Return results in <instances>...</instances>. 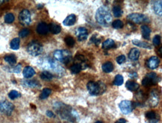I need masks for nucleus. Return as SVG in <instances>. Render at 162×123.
Segmentation results:
<instances>
[{"instance_id": "79ce46f5", "label": "nucleus", "mask_w": 162, "mask_h": 123, "mask_svg": "<svg viewBox=\"0 0 162 123\" xmlns=\"http://www.w3.org/2000/svg\"><path fill=\"white\" fill-rule=\"evenodd\" d=\"M13 72H15V73H20V71H21V64H18L16 65L14 68L12 69Z\"/></svg>"}, {"instance_id": "f3484780", "label": "nucleus", "mask_w": 162, "mask_h": 123, "mask_svg": "<svg viewBox=\"0 0 162 123\" xmlns=\"http://www.w3.org/2000/svg\"><path fill=\"white\" fill-rule=\"evenodd\" d=\"M76 21V16L75 14H70L66 17V19L63 21V24L66 26H71L75 24Z\"/></svg>"}, {"instance_id": "bb28decb", "label": "nucleus", "mask_w": 162, "mask_h": 123, "mask_svg": "<svg viewBox=\"0 0 162 123\" xmlns=\"http://www.w3.org/2000/svg\"><path fill=\"white\" fill-rule=\"evenodd\" d=\"M102 69L103 72H106V73H109V72H111L114 69V65L111 62H106V63H103L102 66Z\"/></svg>"}, {"instance_id": "a18cd8bd", "label": "nucleus", "mask_w": 162, "mask_h": 123, "mask_svg": "<svg viewBox=\"0 0 162 123\" xmlns=\"http://www.w3.org/2000/svg\"><path fill=\"white\" fill-rule=\"evenodd\" d=\"M43 5H38V8H43Z\"/></svg>"}, {"instance_id": "412c9836", "label": "nucleus", "mask_w": 162, "mask_h": 123, "mask_svg": "<svg viewBox=\"0 0 162 123\" xmlns=\"http://www.w3.org/2000/svg\"><path fill=\"white\" fill-rule=\"evenodd\" d=\"M132 43H133L135 46H138V47L143 48V49H151L152 48L150 43H148L146 42H143V41H138V40H136V39L132 41Z\"/></svg>"}, {"instance_id": "a878e982", "label": "nucleus", "mask_w": 162, "mask_h": 123, "mask_svg": "<svg viewBox=\"0 0 162 123\" xmlns=\"http://www.w3.org/2000/svg\"><path fill=\"white\" fill-rule=\"evenodd\" d=\"M116 46L115 42L112 39H107L102 43V48L105 49H110Z\"/></svg>"}, {"instance_id": "7c9ffc66", "label": "nucleus", "mask_w": 162, "mask_h": 123, "mask_svg": "<svg viewBox=\"0 0 162 123\" xmlns=\"http://www.w3.org/2000/svg\"><path fill=\"white\" fill-rule=\"evenodd\" d=\"M82 69V65L80 63H75L70 67V71L72 73L77 74Z\"/></svg>"}, {"instance_id": "20e7f679", "label": "nucleus", "mask_w": 162, "mask_h": 123, "mask_svg": "<svg viewBox=\"0 0 162 123\" xmlns=\"http://www.w3.org/2000/svg\"><path fill=\"white\" fill-rule=\"evenodd\" d=\"M56 110V111L58 112V114L64 119H67V120H70V119H74L75 116L73 114V112L69 111V107H64V104L60 102L55 103V107H54Z\"/></svg>"}, {"instance_id": "c756f323", "label": "nucleus", "mask_w": 162, "mask_h": 123, "mask_svg": "<svg viewBox=\"0 0 162 123\" xmlns=\"http://www.w3.org/2000/svg\"><path fill=\"white\" fill-rule=\"evenodd\" d=\"M5 60L10 65H14L16 62V58L14 55H8L4 58Z\"/></svg>"}, {"instance_id": "1a4fd4ad", "label": "nucleus", "mask_w": 162, "mask_h": 123, "mask_svg": "<svg viewBox=\"0 0 162 123\" xmlns=\"http://www.w3.org/2000/svg\"><path fill=\"white\" fill-rule=\"evenodd\" d=\"M19 20L23 25H29L32 23V16L29 10L24 9L19 14Z\"/></svg>"}, {"instance_id": "dca6fc26", "label": "nucleus", "mask_w": 162, "mask_h": 123, "mask_svg": "<svg viewBox=\"0 0 162 123\" xmlns=\"http://www.w3.org/2000/svg\"><path fill=\"white\" fill-rule=\"evenodd\" d=\"M145 116L150 123H157L159 121V116L155 111H149L146 113Z\"/></svg>"}, {"instance_id": "aec40b11", "label": "nucleus", "mask_w": 162, "mask_h": 123, "mask_svg": "<svg viewBox=\"0 0 162 123\" xmlns=\"http://www.w3.org/2000/svg\"><path fill=\"white\" fill-rule=\"evenodd\" d=\"M23 76L25 78H32L35 75V71L32 67H25L23 69Z\"/></svg>"}, {"instance_id": "c85d7f7f", "label": "nucleus", "mask_w": 162, "mask_h": 123, "mask_svg": "<svg viewBox=\"0 0 162 123\" xmlns=\"http://www.w3.org/2000/svg\"><path fill=\"white\" fill-rule=\"evenodd\" d=\"M41 78L45 81H50L53 78V75L49 71H43L41 73Z\"/></svg>"}, {"instance_id": "4be33fe9", "label": "nucleus", "mask_w": 162, "mask_h": 123, "mask_svg": "<svg viewBox=\"0 0 162 123\" xmlns=\"http://www.w3.org/2000/svg\"><path fill=\"white\" fill-rule=\"evenodd\" d=\"M141 33H142L143 37L146 40H150V34H151V29L150 27L147 25H142L141 26Z\"/></svg>"}, {"instance_id": "c9c22d12", "label": "nucleus", "mask_w": 162, "mask_h": 123, "mask_svg": "<svg viewBox=\"0 0 162 123\" xmlns=\"http://www.w3.org/2000/svg\"><path fill=\"white\" fill-rule=\"evenodd\" d=\"M21 96V94H20L19 92H17L16 90H11L10 93H8V97L11 98V100H14V99H16L17 98H20Z\"/></svg>"}, {"instance_id": "9d476101", "label": "nucleus", "mask_w": 162, "mask_h": 123, "mask_svg": "<svg viewBox=\"0 0 162 123\" xmlns=\"http://www.w3.org/2000/svg\"><path fill=\"white\" fill-rule=\"evenodd\" d=\"M147 19V16L142 14H138V13L131 14L127 16V19L128 21L132 22L133 23H136V24H140L143 22H146Z\"/></svg>"}, {"instance_id": "39448f33", "label": "nucleus", "mask_w": 162, "mask_h": 123, "mask_svg": "<svg viewBox=\"0 0 162 123\" xmlns=\"http://www.w3.org/2000/svg\"><path fill=\"white\" fill-rule=\"evenodd\" d=\"M53 55L55 60L61 62V63H65V64L69 62L72 58L71 53L67 50H65V49H64V50H56V51L54 52Z\"/></svg>"}, {"instance_id": "37998d69", "label": "nucleus", "mask_w": 162, "mask_h": 123, "mask_svg": "<svg viewBox=\"0 0 162 123\" xmlns=\"http://www.w3.org/2000/svg\"><path fill=\"white\" fill-rule=\"evenodd\" d=\"M46 116L51 118V117H54V116H55V115H54V113L52 112V111H46Z\"/></svg>"}, {"instance_id": "9b49d317", "label": "nucleus", "mask_w": 162, "mask_h": 123, "mask_svg": "<svg viewBox=\"0 0 162 123\" xmlns=\"http://www.w3.org/2000/svg\"><path fill=\"white\" fill-rule=\"evenodd\" d=\"M158 82V76L155 72H150L146 75V77L143 79L142 85L144 87H150L155 85Z\"/></svg>"}, {"instance_id": "cd10ccee", "label": "nucleus", "mask_w": 162, "mask_h": 123, "mask_svg": "<svg viewBox=\"0 0 162 123\" xmlns=\"http://www.w3.org/2000/svg\"><path fill=\"white\" fill-rule=\"evenodd\" d=\"M20 38L16 37V38L13 39L12 41H11V43H10V46H11V49L13 50H17L20 48Z\"/></svg>"}, {"instance_id": "7ed1b4c3", "label": "nucleus", "mask_w": 162, "mask_h": 123, "mask_svg": "<svg viewBox=\"0 0 162 123\" xmlns=\"http://www.w3.org/2000/svg\"><path fill=\"white\" fill-rule=\"evenodd\" d=\"M87 89L90 94L92 96H99L102 94L105 91L106 87L101 81H99V82L90 81L87 83Z\"/></svg>"}, {"instance_id": "0eeeda50", "label": "nucleus", "mask_w": 162, "mask_h": 123, "mask_svg": "<svg viewBox=\"0 0 162 123\" xmlns=\"http://www.w3.org/2000/svg\"><path fill=\"white\" fill-rule=\"evenodd\" d=\"M14 110V105L10 102L3 100L0 102V112L4 114L10 116Z\"/></svg>"}, {"instance_id": "4468645a", "label": "nucleus", "mask_w": 162, "mask_h": 123, "mask_svg": "<svg viewBox=\"0 0 162 123\" xmlns=\"http://www.w3.org/2000/svg\"><path fill=\"white\" fill-rule=\"evenodd\" d=\"M148 102L150 107H155L158 105L159 102V97L158 93L155 91H152L150 93V98L148 99Z\"/></svg>"}, {"instance_id": "c03bdc74", "label": "nucleus", "mask_w": 162, "mask_h": 123, "mask_svg": "<svg viewBox=\"0 0 162 123\" xmlns=\"http://www.w3.org/2000/svg\"><path fill=\"white\" fill-rule=\"evenodd\" d=\"M115 123H126V120H125V119H123V118H121V119L118 120Z\"/></svg>"}, {"instance_id": "6ab92c4d", "label": "nucleus", "mask_w": 162, "mask_h": 123, "mask_svg": "<svg viewBox=\"0 0 162 123\" xmlns=\"http://www.w3.org/2000/svg\"><path fill=\"white\" fill-rule=\"evenodd\" d=\"M22 82H23L22 84L25 87H27L37 88L41 87L39 82L38 81H36V80H25V81H23Z\"/></svg>"}, {"instance_id": "ea45409f", "label": "nucleus", "mask_w": 162, "mask_h": 123, "mask_svg": "<svg viewBox=\"0 0 162 123\" xmlns=\"http://www.w3.org/2000/svg\"><path fill=\"white\" fill-rule=\"evenodd\" d=\"M152 42H153V44L155 45V46H159L161 43V36L159 35V34L155 35V37H153Z\"/></svg>"}, {"instance_id": "a211bd4d", "label": "nucleus", "mask_w": 162, "mask_h": 123, "mask_svg": "<svg viewBox=\"0 0 162 123\" xmlns=\"http://www.w3.org/2000/svg\"><path fill=\"white\" fill-rule=\"evenodd\" d=\"M140 50L137 48H133L130 50L129 53H128V58L131 60H137V59L140 57Z\"/></svg>"}, {"instance_id": "de8ad7c7", "label": "nucleus", "mask_w": 162, "mask_h": 123, "mask_svg": "<svg viewBox=\"0 0 162 123\" xmlns=\"http://www.w3.org/2000/svg\"><path fill=\"white\" fill-rule=\"evenodd\" d=\"M3 2H5V1H0V4L3 3Z\"/></svg>"}, {"instance_id": "e433bc0d", "label": "nucleus", "mask_w": 162, "mask_h": 123, "mask_svg": "<svg viewBox=\"0 0 162 123\" xmlns=\"http://www.w3.org/2000/svg\"><path fill=\"white\" fill-rule=\"evenodd\" d=\"M123 83V77L121 75H117L115 77V79L114 81V85L117 86H120Z\"/></svg>"}, {"instance_id": "473e14b6", "label": "nucleus", "mask_w": 162, "mask_h": 123, "mask_svg": "<svg viewBox=\"0 0 162 123\" xmlns=\"http://www.w3.org/2000/svg\"><path fill=\"white\" fill-rule=\"evenodd\" d=\"M64 42L66 43V45L69 47H73L74 45H75V39L73 38L71 36H67L65 38H64Z\"/></svg>"}, {"instance_id": "ddd939ff", "label": "nucleus", "mask_w": 162, "mask_h": 123, "mask_svg": "<svg viewBox=\"0 0 162 123\" xmlns=\"http://www.w3.org/2000/svg\"><path fill=\"white\" fill-rule=\"evenodd\" d=\"M159 63H160V60L159 58L156 56H152L146 62V67L150 68V69H155L159 67Z\"/></svg>"}, {"instance_id": "5701e85b", "label": "nucleus", "mask_w": 162, "mask_h": 123, "mask_svg": "<svg viewBox=\"0 0 162 123\" xmlns=\"http://www.w3.org/2000/svg\"><path fill=\"white\" fill-rule=\"evenodd\" d=\"M49 30L54 34H58L61 32V27L56 23H50L49 25Z\"/></svg>"}, {"instance_id": "72a5a7b5", "label": "nucleus", "mask_w": 162, "mask_h": 123, "mask_svg": "<svg viewBox=\"0 0 162 123\" xmlns=\"http://www.w3.org/2000/svg\"><path fill=\"white\" fill-rule=\"evenodd\" d=\"M112 11L115 17H120L123 15V10H122V8L119 6H114L113 8Z\"/></svg>"}, {"instance_id": "b1692460", "label": "nucleus", "mask_w": 162, "mask_h": 123, "mask_svg": "<svg viewBox=\"0 0 162 123\" xmlns=\"http://www.w3.org/2000/svg\"><path fill=\"white\" fill-rule=\"evenodd\" d=\"M126 87L128 89V90H131V91H136L139 89V85L137 83L135 82V81H127L126 84Z\"/></svg>"}, {"instance_id": "f8f14e48", "label": "nucleus", "mask_w": 162, "mask_h": 123, "mask_svg": "<svg viewBox=\"0 0 162 123\" xmlns=\"http://www.w3.org/2000/svg\"><path fill=\"white\" fill-rule=\"evenodd\" d=\"M75 34L76 36L79 41H86L87 38V36H88L87 30L85 28H84V27H79V28H76Z\"/></svg>"}, {"instance_id": "6e6552de", "label": "nucleus", "mask_w": 162, "mask_h": 123, "mask_svg": "<svg viewBox=\"0 0 162 123\" xmlns=\"http://www.w3.org/2000/svg\"><path fill=\"white\" fill-rule=\"evenodd\" d=\"M134 104L131 101L123 100L119 102V108L123 114H128L134 109Z\"/></svg>"}, {"instance_id": "2f4dec72", "label": "nucleus", "mask_w": 162, "mask_h": 123, "mask_svg": "<svg viewBox=\"0 0 162 123\" xmlns=\"http://www.w3.org/2000/svg\"><path fill=\"white\" fill-rule=\"evenodd\" d=\"M51 93H52V90H50L49 88H45L41 92V95H40V98L41 99H46L49 96Z\"/></svg>"}, {"instance_id": "423d86ee", "label": "nucleus", "mask_w": 162, "mask_h": 123, "mask_svg": "<svg viewBox=\"0 0 162 123\" xmlns=\"http://www.w3.org/2000/svg\"><path fill=\"white\" fill-rule=\"evenodd\" d=\"M43 46L38 42H32L27 47V52L33 57H37L43 52Z\"/></svg>"}, {"instance_id": "4c0bfd02", "label": "nucleus", "mask_w": 162, "mask_h": 123, "mask_svg": "<svg viewBox=\"0 0 162 123\" xmlns=\"http://www.w3.org/2000/svg\"><path fill=\"white\" fill-rule=\"evenodd\" d=\"M112 26L113 28H116V29H119V28H122L123 27V23L121 20L116 19L112 23Z\"/></svg>"}, {"instance_id": "f03ea898", "label": "nucleus", "mask_w": 162, "mask_h": 123, "mask_svg": "<svg viewBox=\"0 0 162 123\" xmlns=\"http://www.w3.org/2000/svg\"><path fill=\"white\" fill-rule=\"evenodd\" d=\"M39 65L42 68L46 69L47 70H52L58 74H63L64 72V68L51 58H41L39 61Z\"/></svg>"}, {"instance_id": "58836bf2", "label": "nucleus", "mask_w": 162, "mask_h": 123, "mask_svg": "<svg viewBox=\"0 0 162 123\" xmlns=\"http://www.w3.org/2000/svg\"><path fill=\"white\" fill-rule=\"evenodd\" d=\"M29 34H30V31L29 29H27V28H25V29H23V30L19 32V36L22 37V38H23V37L29 36Z\"/></svg>"}, {"instance_id": "f704fd0d", "label": "nucleus", "mask_w": 162, "mask_h": 123, "mask_svg": "<svg viewBox=\"0 0 162 123\" xmlns=\"http://www.w3.org/2000/svg\"><path fill=\"white\" fill-rule=\"evenodd\" d=\"M14 15L13 14H11V13H8V14H7L5 16V17H4V19H5V22L6 23H8V24H10V23H12L14 21Z\"/></svg>"}, {"instance_id": "a19ab883", "label": "nucleus", "mask_w": 162, "mask_h": 123, "mask_svg": "<svg viewBox=\"0 0 162 123\" xmlns=\"http://www.w3.org/2000/svg\"><path fill=\"white\" fill-rule=\"evenodd\" d=\"M116 60H117V63H119V64H122V63H123L125 61H126V57H125V55H119V56H118Z\"/></svg>"}, {"instance_id": "f257e3e1", "label": "nucleus", "mask_w": 162, "mask_h": 123, "mask_svg": "<svg viewBox=\"0 0 162 123\" xmlns=\"http://www.w3.org/2000/svg\"><path fill=\"white\" fill-rule=\"evenodd\" d=\"M96 20L102 26H108L112 21V16L107 8L102 6L96 11Z\"/></svg>"}, {"instance_id": "393cba45", "label": "nucleus", "mask_w": 162, "mask_h": 123, "mask_svg": "<svg viewBox=\"0 0 162 123\" xmlns=\"http://www.w3.org/2000/svg\"><path fill=\"white\" fill-rule=\"evenodd\" d=\"M153 10L155 13L158 15H161L162 14V2L161 1H156L154 2Z\"/></svg>"}, {"instance_id": "2eb2a0df", "label": "nucleus", "mask_w": 162, "mask_h": 123, "mask_svg": "<svg viewBox=\"0 0 162 123\" xmlns=\"http://www.w3.org/2000/svg\"><path fill=\"white\" fill-rule=\"evenodd\" d=\"M36 30H37V32H38L39 34H42V35L46 34L49 32V25L46 24V23H43V22L40 23L38 25Z\"/></svg>"}, {"instance_id": "49530a36", "label": "nucleus", "mask_w": 162, "mask_h": 123, "mask_svg": "<svg viewBox=\"0 0 162 123\" xmlns=\"http://www.w3.org/2000/svg\"><path fill=\"white\" fill-rule=\"evenodd\" d=\"M95 123H102V122H101V121H97V122H96Z\"/></svg>"}]
</instances>
